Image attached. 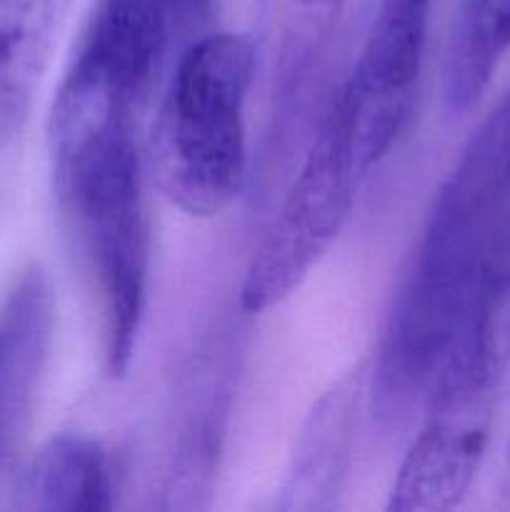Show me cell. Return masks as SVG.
Here are the masks:
<instances>
[{"label":"cell","mask_w":510,"mask_h":512,"mask_svg":"<svg viewBox=\"0 0 510 512\" xmlns=\"http://www.w3.org/2000/svg\"><path fill=\"white\" fill-rule=\"evenodd\" d=\"M153 85L133 70L75 48L48 118L55 203L88 268L103 315V360L130 368L150 278L138 113Z\"/></svg>","instance_id":"obj_1"},{"label":"cell","mask_w":510,"mask_h":512,"mask_svg":"<svg viewBox=\"0 0 510 512\" xmlns=\"http://www.w3.org/2000/svg\"><path fill=\"white\" fill-rule=\"evenodd\" d=\"M508 240L510 90L480 120L440 183L390 305L370 368L380 423H400L428 400L450 343Z\"/></svg>","instance_id":"obj_2"},{"label":"cell","mask_w":510,"mask_h":512,"mask_svg":"<svg viewBox=\"0 0 510 512\" xmlns=\"http://www.w3.org/2000/svg\"><path fill=\"white\" fill-rule=\"evenodd\" d=\"M255 50L228 30L200 35L180 53L150 133L160 193L190 218H215L248 180V110Z\"/></svg>","instance_id":"obj_3"},{"label":"cell","mask_w":510,"mask_h":512,"mask_svg":"<svg viewBox=\"0 0 510 512\" xmlns=\"http://www.w3.org/2000/svg\"><path fill=\"white\" fill-rule=\"evenodd\" d=\"M370 175L343 105L330 100L318 133L290 183L273 225L250 258L240 308L260 315L303 285L353 215Z\"/></svg>","instance_id":"obj_4"},{"label":"cell","mask_w":510,"mask_h":512,"mask_svg":"<svg viewBox=\"0 0 510 512\" xmlns=\"http://www.w3.org/2000/svg\"><path fill=\"white\" fill-rule=\"evenodd\" d=\"M433 0H380L353 73L335 93L370 170L413 113Z\"/></svg>","instance_id":"obj_5"},{"label":"cell","mask_w":510,"mask_h":512,"mask_svg":"<svg viewBox=\"0 0 510 512\" xmlns=\"http://www.w3.org/2000/svg\"><path fill=\"white\" fill-rule=\"evenodd\" d=\"M55 325V295L40 265L15 278L0 305V503L15 495Z\"/></svg>","instance_id":"obj_6"},{"label":"cell","mask_w":510,"mask_h":512,"mask_svg":"<svg viewBox=\"0 0 510 512\" xmlns=\"http://www.w3.org/2000/svg\"><path fill=\"white\" fill-rule=\"evenodd\" d=\"M368 378L370 370L358 365L318 400L295 445L290 470L285 473L280 510L335 508V495L343 490L350 468L355 423L360 400L368 390Z\"/></svg>","instance_id":"obj_7"},{"label":"cell","mask_w":510,"mask_h":512,"mask_svg":"<svg viewBox=\"0 0 510 512\" xmlns=\"http://www.w3.org/2000/svg\"><path fill=\"white\" fill-rule=\"evenodd\" d=\"M70 0H0V145L23 130Z\"/></svg>","instance_id":"obj_8"},{"label":"cell","mask_w":510,"mask_h":512,"mask_svg":"<svg viewBox=\"0 0 510 512\" xmlns=\"http://www.w3.org/2000/svg\"><path fill=\"white\" fill-rule=\"evenodd\" d=\"M115 475L95 440L63 433L35 453L15 485L13 505L25 510L100 512L115 503Z\"/></svg>","instance_id":"obj_9"},{"label":"cell","mask_w":510,"mask_h":512,"mask_svg":"<svg viewBox=\"0 0 510 512\" xmlns=\"http://www.w3.org/2000/svg\"><path fill=\"white\" fill-rule=\"evenodd\" d=\"M510 53V0H463L443 63L448 113H468Z\"/></svg>","instance_id":"obj_10"},{"label":"cell","mask_w":510,"mask_h":512,"mask_svg":"<svg viewBox=\"0 0 510 512\" xmlns=\"http://www.w3.org/2000/svg\"><path fill=\"white\" fill-rule=\"evenodd\" d=\"M255 5L273 93L285 95L325 48L348 0H255Z\"/></svg>","instance_id":"obj_11"},{"label":"cell","mask_w":510,"mask_h":512,"mask_svg":"<svg viewBox=\"0 0 510 512\" xmlns=\"http://www.w3.org/2000/svg\"><path fill=\"white\" fill-rule=\"evenodd\" d=\"M508 453H510V448H508Z\"/></svg>","instance_id":"obj_12"}]
</instances>
